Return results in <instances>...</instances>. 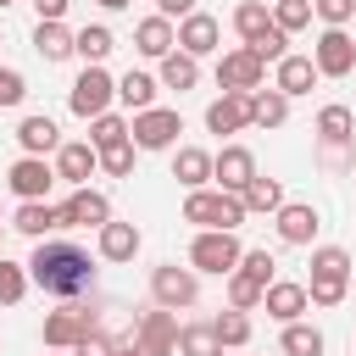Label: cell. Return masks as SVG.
Wrapping results in <instances>:
<instances>
[{"instance_id": "cell-1", "label": "cell", "mask_w": 356, "mask_h": 356, "mask_svg": "<svg viewBox=\"0 0 356 356\" xmlns=\"http://www.w3.org/2000/svg\"><path fill=\"white\" fill-rule=\"evenodd\" d=\"M22 267H28V284H39V289L56 295V300H78V295L95 289V261H89V250L72 245V239H39Z\"/></svg>"}, {"instance_id": "cell-2", "label": "cell", "mask_w": 356, "mask_h": 356, "mask_svg": "<svg viewBox=\"0 0 356 356\" xmlns=\"http://www.w3.org/2000/svg\"><path fill=\"white\" fill-rule=\"evenodd\" d=\"M245 217H250V211H245L239 195H222V189H189V195H184V222H195V228H222V234H234Z\"/></svg>"}, {"instance_id": "cell-3", "label": "cell", "mask_w": 356, "mask_h": 356, "mask_svg": "<svg viewBox=\"0 0 356 356\" xmlns=\"http://www.w3.org/2000/svg\"><path fill=\"white\" fill-rule=\"evenodd\" d=\"M111 100H117V78H111L106 67H83V72L72 78V89H67V106H72V117H83V122H95L100 111H111Z\"/></svg>"}, {"instance_id": "cell-4", "label": "cell", "mask_w": 356, "mask_h": 356, "mask_svg": "<svg viewBox=\"0 0 356 356\" xmlns=\"http://www.w3.org/2000/svg\"><path fill=\"white\" fill-rule=\"evenodd\" d=\"M239 239L234 234H222V228H200L195 234V245H189V267L195 273H217V278H228L234 267H239Z\"/></svg>"}, {"instance_id": "cell-5", "label": "cell", "mask_w": 356, "mask_h": 356, "mask_svg": "<svg viewBox=\"0 0 356 356\" xmlns=\"http://www.w3.org/2000/svg\"><path fill=\"white\" fill-rule=\"evenodd\" d=\"M150 300H156L161 312H178V306H195V300H200V278H195V267H178V261H161V267L150 273Z\"/></svg>"}, {"instance_id": "cell-6", "label": "cell", "mask_w": 356, "mask_h": 356, "mask_svg": "<svg viewBox=\"0 0 356 356\" xmlns=\"http://www.w3.org/2000/svg\"><path fill=\"white\" fill-rule=\"evenodd\" d=\"M178 134H184V117H178V111H167V106H150V111H139V117L128 122L134 150H172V145H178Z\"/></svg>"}, {"instance_id": "cell-7", "label": "cell", "mask_w": 356, "mask_h": 356, "mask_svg": "<svg viewBox=\"0 0 356 356\" xmlns=\"http://www.w3.org/2000/svg\"><path fill=\"white\" fill-rule=\"evenodd\" d=\"M312 67H317V78H345V72H356V39H350L345 28H323L317 44H312Z\"/></svg>"}, {"instance_id": "cell-8", "label": "cell", "mask_w": 356, "mask_h": 356, "mask_svg": "<svg viewBox=\"0 0 356 356\" xmlns=\"http://www.w3.org/2000/svg\"><path fill=\"white\" fill-rule=\"evenodd\" d=\"M134 350L139 356H178V317L172 312H145L139 323H134Z\"/></svg>"}, {"instance_id": "cell-9", "label": "cell", "mask_w": 356, "mask_h": 356, "mask_svg": "<svg viewBox=\"0 0 356 356\" xmlns=\"http://www.w3.org/2000/svg\"><path fill=\"white\" fill-rule=\"evenodd\" d=\"M261 78H267V67L239 44V50H228V56H217V89H234V95H256L261 89Z\"/></svg>"}, {"instance_id": "cell-10", "label": "cell", "mask_w": 356, "mask_h": 356, "mask_svg": "<svg viewBox=\"0 0 356 356\" xmlns=\"http://www.w3.org/2000/svg\"><path fill=\"white\" fill-rule=\"evenodd\" d=\"M6 184H11V195H17V200H44V195H50V184H56V167H50L44 156H17V161H11V172H6Z\"/></svg>"}, {"instance_id": "cell-11", "label": "cell", "mask_w": 356, "mask_h": 356, "mask_svg": "<svg viewBox=\"0 0 356 356\" xmlns=\"http://www.w3.org/2000/svg\"><path fill=\"white\" fill-rule=\"evenodd\" d=\"M56 211H61V228H106L111 222V200L100 189H72Z\"/></svg>"}, {"instance_id": "cell-12", "label": "cell", "mask_w": 356, "mask_h": 356, "mask_svg": "<svg viewBox=\"0 0 356 356\" xmlns=\"http://www.w3.org/2000/svg\"><path fill=\"white\" fill-rule=\"evenodd\" d=\"M39 334H44V345H50V350H72L83 334H95V317H89V306H61V312H50V317H44V328H39Z\"/></svg>"}, {"instance_id": "cell-13", "label": "cell", "mask_w": 356, "mask_h": 356, "mask_svg": "<svg viewBox=\"0 0 356 356\" xmlns=\"http://www.w3.org/2000/svg\"><path fill=\"white\" fill-rule=\"evenodd\" d=\"M95 167H100V150H95L89 139H67V145L56 150V178L72 184V189H89Z\"/></svg>"}, {"instance_id": "cell-14", "label": "cell", "mask_w": 356, "mask_h": 356, "mask_svg": "<svg viewBox=\"0 0 356 356\" xmlns=\"http://www.w3.org/2000/svg\"><path fill=\"white\" fill-rule=\"evenodd\" d=\"M211 178H217L222 195H239V189L256 178V156H250L245 145H222V150L211 156Z\"/></svg>"}, {"instance_id": "cell-15", "label": "cell", "mask_w": 356, "mask_h": 356, "mask_svg": "<svg viewBox=\"0 0 356 356\" xmlns=\"http://www.w3.org/2000/svg\"><path fill=\"white\" fill-rule=\"evenodd\" d=\"M172 33H178V50H184V56H195V61H200V56H211V50H217V39H222V28H217V17H211V11H189Z\"/></svg>"}, {"instance_id": "cell-16", "label": "cell", "mask_w": 356, "mask_h": 356, "mask_svg": "<svg viewBox=\"0 0 356 356\" xmlns=\"http://www.w3.org/2000/svg\"><path fill=\"white\" fill-rule=\"evenodd\" d=\"M273 217H278V239H284V245H312L317 228H323L317 206H306V200H284Z\"/></svg>"}, {"instance_id": "cell-17", "label": "cell", "mask_w": 356, "mask_h": 356, "mask_svg": "<svg viewBox=\"0 0 356 356\" xmlns=\"http://www.w3.org/2000/svg\"><path fill=\"white\" fill-rule=\"evenodd\" d=\"M206 128H211V134H245V128H250V95L222 89V95L206 106Z\"/></svg>"}, {"instance_id": "cell-18", "label": "cell", "mask_w": 356, "mask_h": 356, "mask_svg": "<svg viewBox=\"0 0 356 356\" xmlns=\"http://www.w3.org/2000/svg\"><path fill=\"white\" fill-rule=\"evenodd\" d=\"M261 306H267V317H273V323H300V312H306L312 300H306V284L273 278V284L261 289Z\"/></svg>"}, {"instance_id": "cell-19", "label": "cell", "mask_w": 356, "mask_h": 356, "mask_svg": "<svg viewBox=\"0 0 356 356\" xmlns=\"http://www.w3.org/2000/svg\"><path fill=\"white\" fill-rule=\"evenodd\" d=\"M134 50H139V56H150V61L172 56V50H178L172 22H167V17H145V22H134Z\"/></svg>"}, {"instance_id": "cell-20", "label": "cell", "mask_w": 356, "mask_h": 356, "mask_svg": "<svg viewBox=\"0 0 356 356\" xmlns=\"http://www.w3.org/2000/svg\"><path fill=\"white\" fill-rule=\"evenodd\" d=\"M312 83H317V67H312V56H284V61H278V72H273V89H278L284 100H295V95H312Z\"/></svg>"}, {"instance_id": "cell-21", "label": "cell", "mask_w": 356, "mask_h": 356, "mask_svg": "<svg viewBox=\"0 0 356 356\" xmlns=\"http://www.w3.org/2000/svg\"><path fill=\"white\" fill-rule=\"evenodd\" d=\"M11 228L28 234V239H44L50 228H61V211H56L50 200H22V206L11 211Z\"/></svg>"}, {"instance_id": "cell-22", "label": "cell", "mask_w": 356, "mask_h": 356, "mask_svg": "<svg viewBox=\"0 0 356 356\" xmlns=\"http://www.w3.org/2000/svg\"><path fill=\"white\" fill-rule=\"evenodd\" d=\"M100 234V261H134L139 256V228L134 222H106V228H95Z\"/></svg>"}, {"instance_id": "cell-23", "label": "cell", "mask_w": 356, "mask_h": 356, "mask_svg": "<svg viewBox=\"0 0 356 356\" xmlns=\"http://www.w3.org/2000/svg\"><path fill=\"white\" fill-rule=\"evenodd\" d=\"M317 139L334 145V150H345V145L356 139V117H350V106H339V100L323 106V111H317Z\"/></svg>"}, {"instance_id": "cell-24", "label": "cell", "mask_w": 356, "mask_h": 356, "mask_svg": "<svg viewBox=\"0 0 356 356\" xmlns=\"http://www.w3.org/2000/svg\"><path fill=\"white\" fill-rule=\"evenodd\" d=\"M17 145H22V156H50V150H61V134H56L50 117H22L17 122Z\"/></svg>"}, {"instance_id": "cell-25", "label": "cell", "mask_w": 356, "mask_h": 356, "mask_svg": "<svg viewBox=\"0 0 356 356\" xmlns=\"http://www.w3.org/2000/svg\"><path fill=\"white\" fill-rule=\"evenodd\" d=\"M111 50H117V39H111V28H106V22H89V28H78V33H72V56H83V67H100Z\"/></svg>"}, {"instance_id": "cell-26", "label": "cell", "mask_w": 356, "mask_h": 356, "mask_svg": "<svg viewBox=\"0 0 356 356\" xmlns=\"http://www.w3.org/2000/svg\"><path fill=\"white\" fill-rule=\"evenodd\" d=\"M172 178H178L184 189H206V178H211V156H206L200 145H178V156H172Z\"/></svg>"}, {"instance_id": "cell-27", "label": "cell", "mask_w": 356, "mask_h": 356, "mask_svg": "<svg viewBox=\"0 0 356 356\" xmlns=\"http://www.w3.org/2000/svg\"><path fill=\"white\" fill-rule=\"evenodd\" d=\"M156 89H161V83H156L150 72H122V78H117V100H122V106H128L134 117L156 106Z\"/></svg>"}, {"instance_id": "cell-28", "label": "cell", "mask_w": 356, "mask_h": 356, "mask_svg": "<svg viewBox=\"0 0 356 356\" xmlns=\"http://www.w3.org/2000/svg\"><path fill=\"white\" fill-rule=\"evenodd\" d=\"M267 28H273V11H267V0H239V6H234V33H239L245 44H256Z\"/></svg>"}, {"instance_id": "cell-29", "label": "cell", "mask_w": 356, "mask_h": 356, "mask_svg": "<svg viewBox=\"0 0 356 356\" xmlns=\"http://www.w3.org/2000/svg\"><path fill=\"white\" fill-rule=\"evenodd\" d=\"M33 50H39L44 61H67V56H72V28H67V22H39V28H33Z\"/></svg>"}, {"instance_id": "cell-30", "label": "cell", "mask_w": 356, "mask_h": 356, "mask_svg": "<svg viewBox=\"0 0 356 356\" xmlns=\"http://www.w3.org/2000/svg\"><path fill=\"white\" fill-rule=\"evenodd\" d=\"M200 83V61L195 56H184V50H172V56H161V89H195Z\"/></svg>"}, {"instance_id": "cell-31", "label": "cell", "mask_w": 356, "mask_h": 356, "mask_svg": "<svg viewBox=\"0 0 356 356\" xmlns=\"http://www.w3.org/2000/svg\"><path fill=\"white\" fill-rule=\"evenodd\" d=\"M250 122H256V128H284V122H289V100H284L278 89H256V95H250Z\"/></svg>"}, {"instance_id": "cell-32", "label": "cell", "mask_w": 356, "mask_h": 356, "mask_svg": "<svg viewBox=\"0 0 356 356\" xmlns=\"http://www.w3.org/2000/svg\"><path fill=\"white\" fill-rule=\"evenodd\" d=\"M278 350H284V356H323V328H312V323H284Z\"/></svg>"}, {"instance_id": "cell-33", "label": "cell", "mask_w": 356, "mask_h": 356, "mask_svg": "<svg viewBox=\"0 0 356 356\" xmlns=\"http://www.w3.org/2000/svg\"><path fill=\"white\" fill-rule=\"evenodd\" d=\"M239 200H245V211H278V206H284V184L256 172V178L239 189Z\"/></svg>"}, {"instance_id": "cell-34", "label": "cell", "mask_w": 356, "mask_h": 356, "mask_svg": "<svg viewBox=\"0 0 356 356\" xmlns=\"http://www.w3.org/2000/svg\"><path fill=\"white\" fill-rule=\"evenodd\" d=\"M211 334H217V345H222V350H239V345H250V317L228 306L222 317H211Z\"/></svg>"}, {"instance_id": "cell-35", "label": "cell", "mask_w": 356, "mask_h": 356, "mask_svg": "<svg viewBox=\"0 0 356 356\" xmlns=\"http://www.w3.org/2000/svg\"><path fill=\"white\" fill-rule=\"evenodd\" d=\"M178 356H222L211 323H184V328H178Z\"/></svg>"}, {"instance_id": "cell-36", "label": "cell", "mask_w": 356, "mask_h": 356, "mask_svg": "<svg viewBox=\"0 0 356 356\" xmlns=\"http://www.w3.org/2000/svg\"><path fill=\"white\" fill-rule=\"evenodd\" d=\"M312 278H350V250L317 245V250H312Z\"/></svg>"}, {"instance_id": "cell-37", "label": "cell", "mask_w": 356, "mask_h": 356, "mask_svg": "<svg viewBox=\"0 0 356 356\" xmlns=\"http://www.w3.org/2000/svg\"><path fill=\"white\" fill-rule=\"evenodd\" d=\"M128 139V117H117V111H100L95 122H89V145L95 150H106V145H122Z\"/></svg>"}, {"instance_id": "cell-38", "label": "cell", "mask_w": 356, "mask_h": 356, "mask_svg": "<svg viewBox=\"0 0 356 356\" xmlns=\"http://www.w3.org/2000/svg\"><path fill=\"white\" fill-rule=\"evenodd\" d=\"M312 22V0H273V28L278 33H300Z\"/></svg>"}, {"instance_id": "cell-39", "label": "cell", "mask_w": 356, "mask_h": 356, "mask_svg": "<svg viewBox=\"0 0 356 356\" xmlns=\"http://www.w3.org/2000/svg\"><path fill=\"white\" fill-rule=\"evenodd\" d=\"M22 295H28V267L0 256V306H17Z\"/></svg>"}, {"instance_id": "cell-40", "label": "cell", "mask_w": 356, "mask_h": 356, "mask_svg": "<svg viewBox=\"0 0 356 356\" xmlns=\"http://www.w3.org/2000/svg\"><path fill=\"white\" fill-rule=\"evenodd\" d=\"M228 306L234 312H256L261 306V284L245 278V273H228Z\"/></svg>"}, {"instance_id": "cell-41", "label": "cell", "mask_w": 356, "mask_h": 356, "mask_svg": "<svg viewBox=\"0 0 356 356\" xmlns=\"http://www.w3.org/2000/svg\"><path fill=\"white\" fill-rule=\"evenodd\" d=\"M245 50H250V56H256V61H261V67H267V61H273V67H278V61H284V56H289V33H278V28H267V33H261V39H256V44H245Z\"/></svg>"}, {"instance_id": "cell-42", "label": "cell", "mask_w": 356, "mask_h": 356, "mask_svg": "<svg viewBox=\"0 0 356 356\" xmlns=\"http://www.w3.org/2000/svg\"><path fill=\"white\" fill-rule=\"evenodd\" d=\"M134 161H139L134 139H122V145H106V150H100V167H106L111 178H128V172H134Z\"/></svg>"}, {"instance_id": "cell-43", "label": "cell", "mask_w": 356, "mask_h": 356, "mask_svg": "<svg viewBox=\"0 0 356 356\" xmlns=\"http://www.w3.org/2000/svg\"><path fill=\"white\" fill-rule=\"evenodd\" d=\"M345 289H350V278H312V284H306V300H312V306H339Z\"/></svg>"}, {"instance_id": "cell-44", "label": "cell", "mask_w": 356, "mask_h": 356, "mask_svg": "<svg viewBox=\"0 0 356 356\" xmlns=\"http://www.w3.org/2000/svg\"><path fill=\"white\" fill-rule=\"evenodd\" d=\"M273 267H278V261H273V256H267V250H245V256H239V267H234V273H245V278H256V284H261V289H267V284H273Z\"/></svg>"}, {"instance_id": "cell-45", "label": "cell", "mask_w": 356, "mask_h": 356, "mask_svg": "<svg viewBox=\"0 0 356 356\" xmlns=\"http://www.w3.org/2000/svg\"><path fill=\"white\" fill-rule=\"evenodd\" d=\"M28 100V78L17 72V67H0V111H11V106H22Z\"/></svg>"}, {"instance_id": "cell-46", "label": "cell", "mask_w": 356, "mask_h": 356, "mask_svg": "<svg viewBox=\"0 0 356 356\" xmlns=\"http://www.w3.org/2000/svg\"><path fill=\"white\" fill-rule=\"evenodd\" d=\"M312 11H317L328 28H345V22L356 17V0H312Z\"/></svg>"}, {"instance_id": "cell-47", "label": "cell", "mask_w": 356, "mask_h": 356, "mask_svg": "<svg viewBox=\"0 0 356 356\" xmlns=\"http://www.w3.org/2000/svg\"><path fill=\"white\" fill-rule=\"evenodd\" d=\"M72 356H117V345H111V339L95 328V334H83V339L72 345Z\"/></svg>"}, {"instance_id": "cell-48", "label": "cell", "mask_w": 356, "mask_h": 356, "mask_svg": "<svg viewBox=\"0 0 356 356\" xmlns=\"http://www.w3.org/2000/svg\"><path fill=\"white\" fill-rule=\"evenodd\" d=\"M189 11H195V0H156V17H167V22H172V17L184 22Z\"/></svg>"}, {"instance_id": "cell-49", "label": "cell", "mask_w": 356, "mask_h": 356, "mask_svg": "<svg viewBox=\"0 0 356 356\" xmlns=\"http://www.w3.org/2000/svg\"><path fill=\"white\" fill-rule=\"evenodd\" d=\"M33 11H39V22H61L67 17V0H33Z\"/></svg>"}, {"instance_id": "cell-50", "label": "cell", "mask_w": 356, "mask_h": 356, "mask_svg": "<svg viewBox=\"0 0 356 356\" xmlns=\"http://www.w3.org/2000/svg\"><path fill=\"white\" fill-rule=\"evenodd\" d=\"M95 6H100V11H128L134 0H95Z\"/></svg>"}, {"instance_id": "cell-51", "label": "cell", "mask_w": 356, "mask_h": 356, "mask_svg": "<svg viewBox=\"0 0 356 356\" xmlns=\"http://www.w3.org/2000/svg\"><path fill=\"white\" fill-rule=\"evenodd\" d=\"M117 356H139V350H134V345H117Z\"/></svg>"}, {"instance_id": "cell-52", "label": "cell", "mask_w": 356, "mask_h": 356, "mask_svg": "<svg viewBox=\"0 0 356 356\" xmlns=\"http://www.w3.org/2000/svg\"><path fill=\"white\" fill-rule=\"evenodd\" d=\"M0 234H6V211H0Z\"/></svg>"}, {"instance_id": "cell-53", "label": "cell", "mask_w": 356, "mask_h": 356, "mask_svg": "<svg viewBox=\"0 0 356 356\" xmlns=\"http://www.w3.org/2000/svg\"><path fill=\"white\" fill-rule=\"evenodd\" d=\"M0 6H11V0H0Z\"/></svg>"}]
</instances>
